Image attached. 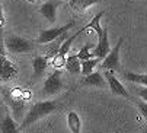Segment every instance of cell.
Instances as JSON below:
<instances>
[{"label": "cell", "instance_id": "cell-16", "mask_svg": "<svg viewBox=\"0 0 147 133\" xmlns=\"http://www.w3.org/2000/svg\"><path fill=\"white\" fill-rule=\"evenodd\" d=\"M102 59H98V57H90L88 60H82L80 61V73L83 76H86L89 73H92L95 69H96V66L100 63Z\"/></svg>", "mask_w": 147, "mask_h": 133}, {"label": "cell", "instance_id": "cell-2", "mask_svg": "<svg viewBox=\"0 0 147 133\" xmlns=\"http://www.w3.org/2000/svg\"><path fill=\"white\" fill-rule=\"evenodd\" d=\"M3 44H5V48L12 54H26L34 50V44L29 40L24 37H18V35L7 37L3 41Z\"/></svg>", "mask_w": 147, "mask_h": 133}, {"label": "cell", "instance_id": "cell-14", "mask_svg": "<svg viewBox=\"0 0 147 133\" xmlns=\"http://www.w3.org/2000/svg\"><path fill=\"white\" fill-rule=\"evenodd\" d=\"M0 132L2 133H19V127L10 114H6L0 121Z\"/></svg>", "mask_w": 147, "mask_h": 133}, {"label": "cell", "instance_id": "cell-1", "mask_svg": "<svg viewBox=\"0 0 147 133\" xmlns=\"http://www.w3.org/2000/svg\"><path fill=\"white\" fill-rule=\"evenodd\" d=\"M57 102L53 100H44V101H39L36 104H34L31 107V110L28 111V114L25 116V119L20 123V129H26L28 126L34 124L35 121L44 119L47 116H50L53 111L57 110Z\"/></svg>", "mask_w": 147, "mask_h": 133}, {"label": "cell", "instance_id": "cell-17", "mask_svg": "<svg viewBox=\"0 0 147 133\" xmlns=\"http://www.w3.org/2000/svg\"><path fill=\"white\" fill-rule=\"evenodd\" d=\"M100 0H69V6L76 12H85L88 8L99 3Z\"/></svg>", "mask_w": 147, "mask_h": 133}, {"label": "cell", "instance_id": "cell-8", "mask_svg": "<svg viewBox=\"0 0 147 133\" xmlns=\"http://www.w3.org/2000/svg\"><path fill=\"white\" fill-rule=\"evenodd\" d=\"M111 47H109V41H108V31L102 29L100 34H98V44L93 47L92 51V57H98V59H103L109 53Z\"/></svg>", "mask_w": 147, "mask_h": 133}, {"label": "cell", "instance_id": "cell-25", "mask_svg": "<svg viewBox=\"0 0 147 133\" xmlns=\"http://www.w3.org/2000/svg\"><path fill=\"white\" fill-rule=\"evenodd\" d=\"M5 25V15H3V9H2V0H0V28Z\"/></svg>", "mask_w": 147, "mask_h": 133}, {"label": "cell", "instance_id": "cell-10", "mask_svg": "<svg viewBox=\"0 0 147 133\" xmlns=\"http://www.w3.org/2000/svg\"><path fill=\"white\" fill-rule=\"evenodd\" d=\"M48 59H50L48 56H38V57L34 59L32 69H34V78L35 79L41 78V76L45 73V70L48 68Z\"/></svg>", "mask_w": 147, "mask_h": 133}, {"label": "cell", "instance_id": "cell-6", "mask_svg": "<svg viewBox=\"0 0 147 133\" xmlns=\"http://www.w3.org/2000/svg\"><path fill=\"white\" fill-rule=\"evenodd\" d=\"M73 25H74V22H70V24L63 25V27H55V28L45 29V31H42L39 34V37L36 38V42L38 44H50V42L55 41L58 37H61L64 32H67Z\"/></svg>", "mask_w": 147, "mask_h": 133}, {"label": "cell", "instance_id": "cell-18", "mask_svg": "<svg viewBox=\"0 0 147 133\" xmlns=\"http://www.w3.org/2000/svg\"><path fill=\"white\" fill-rule=\"evenodd\" d=\"M67 126L71 133H80L82 132V120L80 116L76 111H70L67 114Z\"/></svg>", "mask_w": 147, "mask_h": 133}, {"label": "cell", "instance_id": "cell-21", "mask_svg": "<svg viewBox=\"0 0 147 133\" xmlns=\"http://www.w3.org/2000/svg\"><path fill=\"white\" fill-rule=\"evenodd\" d=\"M53 68L55 69H61L64 68V63H66V57H60V56H54L53 57Z\"/></svg>", "mask_w": 147, "mask_h": 133}, {"label": "cell", "instance_id": "cell-9", "mask_svg": "<svg viewBox=\"0 0 147 133\" xmlns=\"http://www.w3.org/2000/svg\"><path fill=\"white\" fill-rule=\"evenodd\" d=\"M18 75V69L16 66L5 56L2 54L0 56V82H6L13 79Z\"/></svg>", "mask_w": 147, "mask_h": 133}, {"label": "cell", "instance_id": "cell-20", "mask_svg": "<svg viewBox=\"0 0 147 133\" xmlns=\"http://www.w3.org/2000/svg\"><path fill=\"white\" fill-rule=\"evenodd\" d=\"M95 46H92V44H85L80 50H79V53L76 54L77 57H79V60L82 61V60H88V59H90L92 57V51H90V48H93Z\"/></svg>", "mask_w": 147, "mask_h": 133}, {"label": "cell", "instance_id": "cell-3", "mask_svg": "<svg viewBox=\"0 0 147 133\" xmlns=\"http://www.w3.org/2000/svg\"><path fill=\"white\" fill-rule=\"evenodd\" d=\"M122 42H124V38H119L118 42L115 44V47L111 48L109 53L100 60V68L103 69V72L105 70H111V72L119 70V48H121Z\"/></svg>", "mask_w": 147, "mask_h": 133}, {"label": "cell", "instance_id": "cell-5", "mask_svg": "<svg viewBox=\"0 0 147 133\" xmlns=\"http://www.w3.org/2000/svg\"><path fill=\"white\" fill-rule=\"evenodd\" d=\"M7 104L12 108L13 113V120H19L20 113H24V107H25V97L22 89H12L9 95H6Z\"/></svg>", "mask_w": 147, "mask_h": 133}, {"label": "cell", "instance_id": "cell-4", "mask_svg": "<svg viewBox=\"0 0 147 133\" xmlns=\"http://www.w3.org/2000/svg\"><path fill=\"white\" fill-rule=\"evenodd\" d=\"M64 83H63V79H61V70L60 69H55L44 82V86H42V92L45 97H53L55 94H58Z\"/></svg>", "mask_w": 147, "mask_h": 133}, {"label": "cell", "instance_id": "cell-23", "mask_svg": "<svg viewBox=\"0 0 147 133\" xmlns=\"http://www.w3.org/2000/svg\"><path fill=\"white\" fill-rule=\"evenodd\" d=\"M137 95L141 97V100L147 102V86L140 85V88H137Z\"/></svg>", "mask_w": 147, "mask_h": 133}, {"label": "cell", "instance_id": "cell-26", "mask_svg": "<svg viewBox=\"0 0 147 133\" xmlns=\"http://www.w3.org/2000/svg\"><path fill=\"white\" fill-rule=\"evenodd\" d=\"M144 133H146V132H144Z\"/></svg>", "mask_w": 147, "mask_h": 133}, {"label": "cell", "instance_id": "cell-7", "mask_svg": "<svg viewBox=\"0 0 147 133\" xmlns=\"http://www.w3.org/2000/svg\"><path fill=\"white\" fill-rule=\"evenodd\" d=\"M103 78H105V82L109 85L111 91H112L115 95H119V97H124V98L131 100V94L128 92L127 88H125V86L119 82V79L115 76V72L105 70V72H103Z\"/></svg>", "mask_w": 147, "mask_h": 133}, {"label": "cell", "instance_id": "cell-12", "mask_svg": "<svg viewBox=\"0 0 147 133\" xmlns=\"http://www.w3.org/2000/svg\"><path fill=\"white\" fill-rule=\"evenodd\" d=\"M83 83L88 86H98V88H103L107 86V82H105V78L102 73L99 72H92L89 75H86L83 78Z\"/></svg>", "mask_w": 147, "mask_h": 133}, {"label": "cell", "instance_id": "cell-22", "mask_svg": "<svg viewBox=\"0 0 147 133\" xmlns=\"http://www.w3.org/2000/svg\"><path fill=\"white\" fill-rule=\"evenodd\" d=\"M136 104H137V107L140 108V111H141V116L147 120V102L146 101H136Z\"/></svg>", "mask_w": 147, "mask_h": 133}, {"label": "cell", "instance_id": "cell-15", "mask_svg": "<svg viewBox=\"0 0 147 133\" xmlns=\"http://www.w3.org/2000/svg\"><path fill=\"white\" fill-rule=\"evenodd\" d=\"M121 78L127 82L136 83V85H143L147 86V75L146 73H133V72H121Z\"/></svg>", "mask_w": 147, "mask_h": 133}, {"label": "cell", "instance_id": "cell-13", "mask_svg": "<svg viewBox=\"0 0 147 133\" xmlns=\"http://www.w3.org/2000/svg\"><path fill=\"white\" fill-rule=\"evenodd\" d=\"M39 12L44 15V18L51 22V24H54V22L57 20V5L54 2H47L44 3L42 6L39 8Z\"/></svg>", "mask_w": 147, "mask_h": 133}, {"label": "cell", "instance_id": "cell-19", "mask_svg": "<svg viewBox=\"0 0 147 133\" xmlns=\"http://www.w3.org/2000/svg\"><path fill=\"white\" fill-rule=\"evenodd\" d=\"M64 68H66L70 73H73V75L80 73V60H79V57H77L76 54H74V56H69V57L66 59Z\"/></svg>", "mask_w": 147, "mask_h": 133}, {"label": "cell", "instance_id": "cell-11", "mask_svg": "<svg viewBox=\"0 0 147 133\" xmlns=\"http://www.w3.org/2000/svg\"><path fill=\"white\" fill-rule=\"evenodd\" d=\"M82 32H85V29H79L76 34H73V35H70V37H67V40H64L61 44H60V47H58V50H57V53L54 54V56H60V57H66L67 56V53H69V50H70V47H71V44L74 42V40L82 34Z\"/></svg>", "mask_w": 147, "mask_h": 133}, {"label": "cell", "instance_id": "cell-24", "mask_svg": "<svg viewBox=\"0 0 147 133\" xmlns=\"http://www.w3.org/2000/svg\"><path fill=\"white\" fill-rule=\"evenodd\" d=\"M3 34H2V28H0V56L5 54V44H3Z\"/></svg>", "mask_w": 147, "mask_h": 133}]
</instances>
